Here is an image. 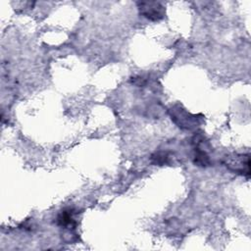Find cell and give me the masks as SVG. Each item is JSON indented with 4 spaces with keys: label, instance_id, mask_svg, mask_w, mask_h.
Returning <instances> with one entry per match:
<instances>
[{
    "label": "cell",
    "instance_id": "3957f363",
    "mask_svg": "<svg viewBox=\"0 0 251 251\" xmlns=\"http://www.w3.org/2000/svg\"><path fill=\"white\" fill-rule=\"evenodd\" d=\"M225 166L231 172L239 175L250 176V158L249 155L235 154L233 156H228L224 162Z\"/></svg>",
    "mask_w": 251,
    "mask_h": 251
},
{
    "label": "cell",
    "instance_id": "8992f818",
    "mask_svg": "<svg viewBox=\"0 0 251 251\" xmlns=\"http://www.w3.org/2000/svg\"><path fill=\"white\" fill-rule=\"evenodd\" d=\"M171 157H172V155L168 151H158V152H155L154 154H152L151 162L154 165L163 166L165 164H169L170 163Z\"/></svg>",
    "mask_w": 251,
    "mask_h": 251
},
{
    "label": "cell",
    "instance_id": "6da1fadb",
    "mask_svg": "<svg viewBox=\"0 0 251 251\" xmlns=\"http://www.w3.org/2000/svg\"><path fill=\"white\" fill-rule=\"evenodd\" d=\"M172 121L182 129H191L195 127L199 123V119L196 115L187 112L181 105H175L169 110Z\"/></svg>",
    "mask_w": 251,
    "mask_h": 251
},
{
    "label": "cell",
    "instance_id": "277c9868",
    "mask_svg": "<svg viewBox=\"0 0 251 251\" xmlns=\"http://www.w3.org/2000/svg\"><path fill=\"white\" fill-rule=\"evenodd\" d=\"M204 136L201 134H195L192 137V145H193V162L199 167H208L211 164L210 157L206 151V149L202 148L204 144Z\"/></svg>",
    "mask_w": 251,
    "mask_h": 251
},
{
    "label": "cell",
    "instance_id": "7a4b0ae2",
    "mask_svg": "<svg viewBox=\"0 0 251 251\" xmlns=\"http://www.w3.org/2000/svg\"><path fill=\"white\" fill-rule=\"evenodd\" d=\"M139 14L147 20L157 22L165 17V7L157 1H139L136 3Z\"/></svg>",
    "mask_w": 251,
    "mask_h": 251
},
{
    "label": "cell",
    "instance_id": "5b68a950",
    "mask_svg": "<svg viewBox=\"0 0 251 251\" xmlns=\"http://www.w3.org/2000/svg\"><path fill=\"white\" fill-rule=\"evenodd\" d=\"M75 215V211L73 208L63 209L56 218V224L61 227L73 229L76 226Z\"/></svg>",
    "mask_w": 251,
    "mask_h": 251
}]
</instances>
